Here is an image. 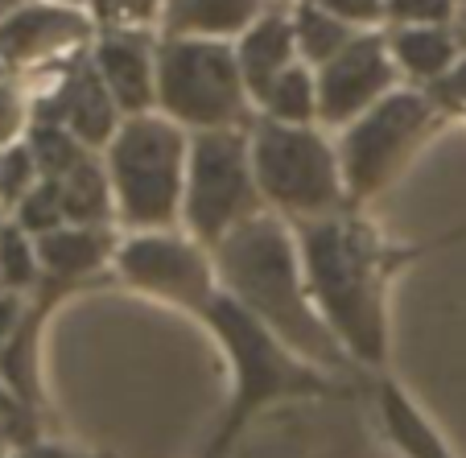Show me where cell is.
Returning a JSON list of instances; mask_svg holds the SVG:
<instances>
[{"mask_svg":"<svg viewBox=\"0 0 466 458\" xmlns=\"http://www.w3.org/2000/svg\"><path fill=\"white\" fill-rule=\"evenodd\" d=\"M0 228H5V219H0Z\"/></svg>","mask_w":466,"mask_h":458,"instance_id":"38","label":"cell"},{"mask_svg":"<svg viewBox=\"0 0 466 458\" xmlns=\"http://www.w3.org/2000/svg\"><path fill=\"white\" fill-rule=\"evenodd\" d=\"M264 0H166L169 37H231L260 21Z\"/></svg>","mask_w":466,"mask_h":458,"instance_id":"17","label":"cell"},{"mask_svg":"<svg viewBox=\"0 0 466 458\" xmlns=\"http://www.w3.org/2000/svg\"><path fill=\"white\" fill-rule=\"evenodd\" d=\"M0 285L13 293H29L42 285V260H37V239L21 231L17 223L0 228Z\"/></svg>","mask_w":466,"mask_h":458,"instance_id":"23","label":"cell"},{"mask_svg":"<svg viewBox=\"0 0 466 458\" xmlns=\"http://www.w3.org/2000/svg\"><path fill=\"white\" fill-rule=\"evenodd\" d=\"M203 322L211 326V335L219 339L223 355L231 363V401L228 413L219 422V433L207 446L211 458H223L236 438L244 433V425L252 422L260 409L281 405V401H314V397H335L339 380L330 371L314 368L309 360H301L293 347H285L281 339L252 318L244 306H239L231 293L219 290V298L207 306Z\"/></svg>","mask_w":466,"mask_h":458,"instance_id":"3","label":"cell"},{"mask_svg":"<svg viewBox=\"0 0 466 458\" xmlns=\"http://www.w3.org/2000/svg\"><path fill=\"white\" fill-rule=\"evenodd\" d=\"M161 0H99L107 17H153Z\"/></svg>","mask_w":466,"mask_h":458,"instance_id":"30","label":"cell"},{"mask_svg":"<svg viewBox=\"0 0 466 458\" xmlns=\"http://www.w3.org/2000/svg\"><path fill=\"white\" fill-rule=\"evenodd\" d=\"M260 186L252 169V145L239 128H207L190 137L182 223L198 244L215 248L231 228L260 215Z\"/></svg>","mask_w":466,"mask_h":458,"instance_id":"7","label":"cell"},{"mask_svg":"<svg viewBox=\"0 0 466 458\" xmlns=\"http://www.w3.org/2000/svg\"><path fill=\"white\" fill-rule=\"evenodd\" d=\"M25 293H13V290H0V351L17 339V331L25 326Z\"/></svg>","mask_w":466,"mask_h":458,"instance_id":"29","label":"cell"},{"mask_svg":"<svg viewBox=\"0 0 466 458\" xmlns=\"http://www.w3.org/2000/svg\"><path fill=\"white\" fill-rule=\"evenodd\" d=\"M96 66L124 116H145L157 104V58H149L145 42L124 34H107L96 46Z\"/></svg>","mask_w":466,"mask_h":458,"instance_id":"13","label":"cell"},{"mask_svg":"<svg viewBox=\"0 0 466 458\" xmlns=\"http://www.w3.org/2000/svg\"><path fill=\"white\" fill-rule=\"evenodd\" d=\"M326 13L343 17L347 25H371L384 17V0H318Z\"/></svg>","mask_w":466,"mask_h":458,"instance_id":"28","label":"cell"},{"mask_svg":"<svg viewBox=\"0 0 466 458\" xmlns=\"http://www.w3.org/2000/svg\"><path fill=\"white\" fill-rule=\"evenodd\" d=\"M293 37H298V50L306 54V62L326 66L335 54H343L355 42V29L343 17L326 13L318 0H306V5H298V17H293Z\"/></svg>","mask_w":466,"mask_h":458,"instance_id":"20","label":"cell"},{"mask_svg":"<svg viewBox=\"0 0 466 458\" xmlns=\"http://www.w3.org/2000/svg\"><path fill=\"white\" fill-rule=\"evenodd\" d=\"M438 87H441V96H446V99H454V104H466V58L458 62L454 71L441 75Z\"/></svg>","mask_w":466,"mask_h":458,"instance_id":"31","label":"cell"},{"mask_svg":"<svg viewBox=\"0 0 466 458\" xmlns=\"http://www.w3.org/2000/svg\"><path fill=\"white\" fill-rule=\"evenodd\" d=\"M454 37H458V46H466V17L458 21V34H454Z\"/></svg>","mask_w":466,"mask_h":458,"instance_id":"33","label":"cell"},{"mask_svg":"<svg viewBox=\"0 0 466 458\" xmlns=\"http://www.w3.org/2000/svg\"><path fill=\"white\" fill-rule=\"evenodd\" d=\"M13 223H17L21 231H29V236H46V231H58L62 223H66V211H62V186L58 178H42V182L34 186V190L21 198L17 207H13Z\"/></svg>","mask_w":466,"mask_h":458,"instance_id":"24","label":"cell"},{"mask_svg":"<svg viewBox=\"0 0 466 458\" xmlns=\"http://www.w3.org/2000/svg\"><path fill=\"white\" fill-rule=\"evenodd\" d=\"M260 198L289 219H322L347 207L339 149L309 124L260 120L248 133Z\"/></svg>","mask_w":466,"mask_h":458,"instance_id":"5","label":"cell"},{"mask_svg":"<svg viewBox=\"0 0 466 458\" xmlns=\"http://www.w3.org/2000/svg\"><path fill=\"white\" fill-rule=\"evenodd\" d=\"M190 137L169 116H128L107 141L116 219L128 231H166L182 219Z\"/></svg>","mask_w":466,"mask_h":458,"instance_id":"4","label":"cell"},{"mask_svg":"<svg viewBox=\"0 0 466 458\" xmlns=\"http://www.w3.org/2000/svg\"><path fill=\"white\" fill-rule=\"evenodd\" d=\"M392 54L417 79H441L454 71L458 37L446 25H400L392 34Z\"/></svg>","mask_w":466,"mask_h":458,"instance_id":"19","label":"cell"},{"mask_svg":"<svg viewBox=\"0 0 466 458\" xmlns=\"http://www.w3.org/2000/svg\"><path fill=\"white\" fill-rule=\"evenodd\" d=\"M433 128V107L417 91H388L376 107L347 124L339 141V166H343L347 203H363L380 194L413 158L421 137Z\"/></svg>","mask_w":466,"mask_h":458,"instance_id":"8","label":"cell"},{"mask_svg":"<svg viewBox=\"0 0 466 458\" xmlns=\"http://www.w3.org/2000/svg\"><path fill=\"white\" fill-rule=\"evenodd\" d=\"M264 116L281 124H309L318 116V79L293 62L289 71H281L273 79V87L264 91L260 99Z\"/></svg>","mask_w":466,"mask_h":458,"instance_id":"21","label":"cell"},{"mask_svg":"<svg viewBox=\"0 0 466 458\" xmlns=\"http://www.w3.org/2000/svg\"><path fill=\"white\" fill-rule=\"evenodd\" d=\"M25 133V104L21 91L13 83H0V149L17 145V137Z\"/></svg>","mask_w":466,"mask_h":458,"instance_id":"27","label":"cell"},{"mask_svg":"<svg viewBox=\"0 0 466 458\" xmlns=\"http://www.w3.org/2000/svg\"><path fill=\"white\" fill-rule=\"evenodd\" d=\"M91 37V21L71 5H21L0 21V54L13 66L50 58V54L79 46Z\"/></svg>","mask_w":466,"mask_h":458,"instance_id":"12","label":"cell"},{"mask_svg":"<svg viewBox=\"0 0 466 458\" xmlns=\"http://www.w3.org/2000/svg\"><path fill=\"white\" fill-rule=\"evenodd\" d=\"M211 256L219 290L231 293L252 318H260L301 360L330 376H347L360 368L318 314L301 269V248L281 215L260 211L244 219L211 248Z\"/></svg>","mask_w":466,"mask_h":458,"instance_id":"1","label":"cell"},{"mask_svg":"<svg viewBox=\"0 0 466 458\" xmlns=\"http://www.w3.org/2000/svg\"><path fill=\"white\" fill-rule=\"evenodd\" d=\"M462 5H466V0H462Z\"/></svg>","mask_w":466,"mask_h":458,"instance_id":"41","label":"cell"},{"mask_svg":"<svg viewBox=\"0 0 466 458\" xmlns=\"http://www.w3.org/2000/svg\"><path fill=\"white\" fill-rule=\"evenodd\" d=\"M0 458H13V454H9V450H5V446H0Z\"/></svg>","mask_w":466,"mask_h":458,"instance_id":"35","label":"cell"},{"mask_svg":"<svg viewBox=\"0 0 466 458\" xmlns=\"http://www.w3.org/2000/svg\"><path fill=\"white\" fill-rule=\"evenodd\" d=\"M293 54H298V37H293V21L281 13H264L244 37H239V71H244V87L248 96L260 104L264 91L273 87V79L281 71L293 66Z\"/></svg>","mask_w":466,"mask_h":458,"instance_id":"15","label":"cell"},{"mask_svg":"<svg viewBox=\"0 0 466 458\" xmlns=\"http://www.w3.org/2000/svg\"><path fill=\"white\" fill-rule=\"evenodd\" d=\"M376 409H380L384 438L392 442L400 458H458L454 450L446 446V438L438 433V425L409 401V392L396 384V380H380Z\"/></svg>","mask_w":466,"mask_h":458,"instance_id":"16","label":"cell"},{"mask_svg":"<svg viewBox=\"0 0 466 458\" xmlns=\"http://www.w3.org/2000/svg\"><path fill=\"white\" fill-rule=\"evenodd\" d=\"M21 9V0H0V21L9 17V13H17Z\"/></svg>","mask_w":466,"mask_h":458,"instance_id":"32","label":"cell"},{"mask_svg":"<svg viewBox=\"0 0 466 458\" xmlns=\"http://www.w3.org/2000/svg\"><path fill=\"white\" fill-rule=\"evenodd\" d=\"M384 17L396 25H446L454 17V0H384Z\"/></svg>","mask_w":466,"mask_h":458,"instance_id":"26","label":"cell"},{"mask_svg":"<svg viewBox=\"0 0 466 458\" xmlns=\"http://www.w3.org/2000/svg\"><path fill=\"white\" fill-rule=\"evenodd\" d=\"M34 120H58L66 124L75 137H79L87 149H99L116 137L120 128V107H116L112 91H107L104 75H99L96 58H79L71 66V75L58 83L50 99L37 107Z\"/></svg>","mask_w":466,"mask_h":458,"instance_id":"11","label":"cell"},{"mask_svg":"<svg viewBox=\"0 0 466 458\" xmlns=\"http://www.w3.org/2000/svg\"><path fill=\"white\" fill-rule=\"evenodd\" d=\"M112 228H79V223H62L58 231L37 236V260H42V277L79 285L96 277L99 269L116 256Z\"/></svg>","mask_w":466,"mask_h":458,"instance_id":"14","label":"cell"},{"mask_svg":"<svg viewBox=\"0 0 466 458\" xmlns=\"http://www.w3.org/2000/svg\"><path fill=\"white\" fill-rule=\"evenodd\" d=\"M248 87L231 46L215 37H169L157 50V107L174 124L236 128L248 120Z\"/></svg>","mask_w":466,"mask_h":458,"instance_id":"6","label":"cell"},{"mask_svg":"<svg viewBox=\"0 0 466 458\" xmlns=\"http://www.w3.org/2000/svg\"><path fill=\"white\" fill-rule=\"evenodd\" d=\"M0 446H5V438H0ZM5 450H9V446H5Z\"/></svg>","mask_w":466,"mask_h":458,"instance_id":"37","label":"cell"},{"mask_svg":"<svg viewBox=\"0 0 466 458\" xmlns=\"http://www.w3.org/2000/svg\"><path fill=\"white\" fill-rule=\"evenodd\" d=\"M298 248L306 285L322 322L335 331L360 368H384L388 310L384 281L388 256L368 223L351 215H322L298 223Z\"/></svg>","mask_w":466,"mask_h":458,"instance_id":"2","label":"cell"},{"mask_svg":"<svg viewBox=\"0 0 466 458\" xmlns=\"http://www.w3.org/2000/svg\"><path fill=\"white\" fill-rule=\"evenodd\" d=\"M54 5H71V9H75V5H83V0H54Z\"/></svg>","mask_w":466,"mask_h":458,"instance_id":"34","label":"cell"},{"mask_svg":"<svg viewBox=\"0 0 466 458\" xmlns=\"http://www.w3.org/2000/svg\"><path fill=\"white\" fill-rule=\"evenodd\" d=\"M37 182H42V174H37L29 145H9L0 153V207H17Z\"/></svg>","mask_w":466,"mask_h":458,"instance_id":"25","label":"cell"},{"mask_svg":"<svg viewBox=\"0 0 466 458\" xmlns=\"http://www.w3.org/2000/svg\"><path fill=\"white\" fill-rule=\"evenodd\" d=\"M0 71H5V54H0Z\"/></svg>","mask_w":466,"mask_h":458,"instance_id":"36","label":"cell"},{"mask_svg":"<svg viewBox=\"0 0 466 458\" xmlns=\"http://www.w3.org/2000/svg\"><path fill=\"white\" fill-rule=\"evenodd\" d=\"M116 273L124 285L161 298L169 306H182L203 318L207 306L219 298V273H215V256L207 244L177 231H132L120 239L112 256Z\"/></svg>","mask_w":466,"mask_h":458,"instance_id":"9","label":"cell"},{"mask_svg":"<svg viewBox=\"0 0 466 458\" xmlns=\"http://www.w3.org/2000/svg\"><path fill=\"white\" fill-rule=\"evenodd\" d=\"M203 458H211V454H203Z\"/></svg>","mask_w":466,"mask_h":458,"instance_id":"39","label":"cell"},{"mask_svg":"<svg viewBox=\"0 0 466 458\" xmlns=\"http://www.w3.org/2000/svg\"><path fill=\"white\" fill-rule=\"evenodd\" d=\"M29 153L37 161V174L42 178H66L83 158H87V145L58 120H34L29 124Z\"/></svg>","mask_w":466,"mask_h":458,"instance_id":"22","label":"cell"},{"mask_svg":"<svg viewBox=\"0 0 466 458\" xmlns=\"http://www.w3.org/2000/svg\"><path fill=\"white\" fill-rule=\"evenodd\" d=\"M314 79H318V116L326 124H343L347 128L392 91L396 62L388 54L384 37L363 34L343 54H335L326 66H318Z\"/></svg>","mask_w":466,"mask_h":458,"instance_id":"10","label":"cell"},{"mask_svg":"<svg viewBox=\"0 0 466 458\" xmlns=\"http://www.w3.org/2000/svg\"><path fill=\"white\" fill-rule=\"evenodd\" d=\"M0 290H5V285H0Z\"/></svg>","mask_w":466,"mask_h":458,"instance_id":"40","label":"cell"},{"mask_svg":"<svg viewBox=\"0 0 466 458\" xmlns=\"http://www.w3.org/2000/svg\"><path fill=\"white\" fill-rule=\"evenodd\" d=\"M62 186V211L66 223H79V228H107L116 219V194H112V178L107 166L87 153L79 166L66 178H58Z\"/></svg>","mask_w":466,"mask_h":458,"instance_id":"18","label":"cell"}]
</instances>
